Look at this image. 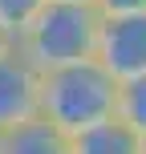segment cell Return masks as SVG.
I'll list each match as a JSON object with an SVG mask.
<instances>
[{"instance_id": "obj_6", "label": "cell", "mask_w": 146, "mask_h": 154, "mask_svg": "<svg viewBox=\"0 0 146 154\" xmlns=\"http://www.w3.org/2000/svg\"><path fill=\"white\" fill-rule=\"evenodd\" d=\"M146 142L138 134L130 130V126H122L114 118V122H101L93 126V130L77 134L73 138V154H142Z\"/></svg>"}, {"instance_id": "obj_11", "label": "cell", "mask_w": 146, "mask_h": 154, "mask_svg": "<svg viewBox=\"0 0 146 154\" xmlns=\"http://www.w3.org/2000/svg\"><path fill=\"white\" fill-rule=\"evenodd\" d=\"M53 4H93V8H98L101 0H53Z\"/></svg>"}, {"instance_id": "obj_8", "label": "cell", "mask_w": 146, "mask_h": 154, "mask_svg": "<svg viewBox=\"0 0 146 154\" xmlns=\"http://www.w3.org/2000/svg\"><path fill=\"white\" fill-rule=\"evenodd\" d=\"M45 8V0H0V24H4L12 37H20L24 24Z\"/></svg>"}, {"instance_id": "obj_9", "label": "cell", "mask_w": 146, "mask_h": 154, "mask_svg": "<svg viewBox=\"0 0 146 154\" xmlns=\"http://www.w3.org/2000/svg\"><path fill=\"white\" fill-rule=\"evenodd\" d=\"M98 8L106 16H126V12H146V0H101Z\"/></svg>"}, {"instance_id": "obj_4", "label": "cell", "mask_w": 146, "mask_h": 154, "mask_svg": "<svg viewBox=\"0 0 146 154\" xmlns=\"http://www.w3.org/2000/svg\"><path fill=\"white\" fill-rule=\"evenodd\" d=\"M41 118V73L20 53L0 57V134Z\"/></svg>"}, {"instance_id": "obj_12", "label": "cell", "mask_w": 146, "mask_h": 154, "mask_svg": "<svg viewBox=\"0 0 146 154\" xmlns=\"http://www.w3.org/2000/svg\"><path fill=\"white\" fill-rule=\"evenodd\" d=\"M142 154H146V146H142Z\"/></svg>"}, {"instance_id": "obj_3", "label": "cell", "mask_w": 146, "mask_h": 154, "mask_svg": "<svg viewBox=\"0 0 146 154\" xmlns=\"http://www.w3.org/2000/svg\"><path fill=\"white\" fill-rule=\"evenodd\" d=\"M98 61L118 85L146 77V12L106 16L98 37Z\"/></svg>"}, {"instance_id": "obj_7", "label": "cell", "mask_w": 146, "mask_h": 154, "mask_svg": "<svg viewBox=\"0 0 146 154\" xmlns=\"http://www.w3.org/2000/svg\"><path fill=\"white\" fill-rule=\"evenodd\" d=\"M118 122L130 126V130L146 142V77L122 85V93H118Z\"/></svg>"}, {"instance_id": "obj_2", "label": "cell", "mask_w": 146, "mask_h": 154, "mask_svg": "<svg viewBox=\"0 0 146 154\" xmlns=\"http://www.w3.org/2000/svg\"><path fill=\"white\" fill-rule=\"evenodd\" d=\"M101 20H106V12L93 4H53V0H45V8L16 37V53L37 73H53V69H65V65L93 61Z\"/></svg>"}, {"instance_id": "obj_1", "label": "cell", "mask_w": 146, "mask_h": 154, "mask_svg": "<svg viewBox=\"0 0 146 154\" xmlns=\"http://www.w3.org/2000/svg\"><path fill=\"white\" fill-rule=\"evenodd\" d=\"M118 93L122 85L106 73L98 57L81 65H65V69L41 73V118L61 134L77 138L118 118Z\"/></svg>"}, {"instance_id": "obj_10", "label": "cell", "mask_w": 146, "mask_h": 154, "mask_svg": "<svg viewBox=\"0 0 146 154\" xmlns=\"http://www.w3.org/2000/svg\"><path fill=\"white\" fill-rule=\"evenodd\" d=\"M12 49H16V37H12V32L4 29V24H0V57H8Z\"/></svg>"}, {"instance_id": "obj_5", "label": "cell", "mask_w": 146, "mask_h": 154, "mask_svg": "<svg viewBox=\"0 0 146 154\" xmlns=\"http://www.w3.org/2000/svg\"><path fill=\"white\" fill-rule=\"evenodd\" d=\"M0 154H73V138L49 126L45 118H33L0 134Z\"/></svg>"}]
</instances>
